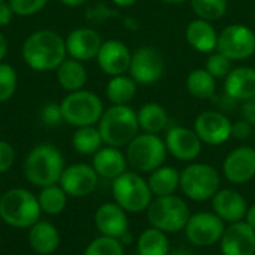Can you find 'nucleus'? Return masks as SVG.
Wrapping results in <instances>:
<instances>
[{
	"mask_svg": "<svg viewBox=\"0 0 255 255\" xmlns=\"http://www.w3.org/2000/svg\"><path fill=\"white\" fill-rule=\"evenodd\" d=\"M21 55L24 63L36 72L57 70L67 58L66 42L54 30H36L24 40Z\"/></svg>",
	"mask_w": 255,
	"mask_h": 255,
	"instance_id": "1",
	"label": "nucleus"
},
{
	"mask_svg": "<svg viewBox=\"0 0 255 255\" xmlns=\"http://www.w3.org/2000/svg\"><path fill=\"white\" fill-rule=\"evenodd\" d=\"M63 170V154L51 143L36 145L24 160L25 179L39 188L58 184Z\"/></svg>",
	"mask_w": 255,
	"mask_h": 255,
	"instance_id": "2",
	"label": "nucleus"
},
{
	"mask_svg": "<svg viewBox=\"0 0 255 255\" xmlns=\"http://www.w3.org/2000/svg\"><path fill=\"white\" fill-rule=\"evenodd\" d=\"M97 124L103 143L115 148L127 146L140 131L137 112L128 105H112L103 112Z\"/></svg>",
	"mask_w": 255,
	"mask_h": 255,
	"instance_id": "3",
	"label": "nucleus"
},
{
	"mask_svg": "<svg viewBox=\"0 0 255 255\" xmlns=\"http://www.w3.org/2000/svg\"><path fill=\"white\" fill-rule=\"evenodd\" d=\"M37 197L25 188H10L0 197V218L15 229H30L40 218Z\"/></svg>",
	"mask_w": 255,
	"mask_h": 255,
	"instance_id": "4",
	"label": "nucleus"
},
{
	"mask_svg": "<svg viewBox=\"0 0 255 255\" xmlns=\"http://www.w3.org/2000/svg\"><path fill=\"white\" fill-rule=\"evenodd\" d=\"M179 188L193 202L212 200L221 188L220 172L208 163H188L181 170Z\"/></svg>",
	"mask_w": 255,
	"mask_h": 255,
	"instance_id": "5",
	"label": "nucleus"
},
{
	"mask_svg": "<svg viewBox=\"0 0 255 255\" xmlns=\"http://www.w3.org/2000/svg\"><path fill=\"white\" fill-rule=\"evenodd\" d=\"M190 215L191 214L187 202L175 194L154 197L146 209L149 226L164 233H178L184 230Z\"/></svg>",
	"mask_w": 255,
	"mask_h": 255,
	"instance_id": "6",
	"label": "nucleus"
},
{
	"mask_svg": "<svg viewBox=\"0 0 255 255\" xmlns=\"http://www.w3.org/2000/svg\"><path fill=\"white\" fill-rule=\"evenodd\" d=\"M112 196L127 214L146 212L154 196L148 181L136 172H124L112 181Z\"/></svg>",
	"mask_w": 255,
	"mask_h": 255,
	"instance_id": "7",
	"label": "nucleus"
},
{
	"mask_svg": "<svg viewBox=\"0 0 255 255\" xmlns=\"http://www.w3.org/2000/svg\"><path fill=\"white\" fill-rule=\"evenodd\" d=\"M63 121L73 127L94 126L100 121L105 108L102 99L88 90L69 93L60 103Z\"/></svg>",
	"mask_w": 255,
	"mask_h": 255,
	"instance_id": "8",
	"label": "nucleus"
},
{
	"mask_svg": "<svg viewBox=\"0 0 255 255\" xmlns=\"http://www.w3.org/2000/svg\"><path fill=\"white\" fill-rule=\"evenodd\" d=\"M166 155V143L160 134L142 131L126 146L127 161L139 173H151L158 169L164 164Z\"/></svg>",
	"mask_w": 255,
	"mask_h": 255,
	"instance_id": "9",
	"label": "nucleus"
},
{
	"mask_svg": "<svg viewBox=\"0 0 255 255\" xmlns=\"http://www.w3.org/2000/svg\"><path fill=\"white\" fill-rule=\"evenodd\" d=\"M217 51L232 61L248 60L255 54V31L245 24H230L218 34Z\"/></svg>",
	"mask_w": 255,
	"mask_h": 255,
	"instance_id": "10",
	"label": "nucleus"
},
{
	"mask_svg": "<svg viewBox=\"0 0 255 255\" xmlns=\"http://www.w3.org/2000/svg\"><path fill=\"white\" fill-rule=\"evenodd\" d=\"M226 230V223L215 212L191 214L184 229L188 242L197 248H208L220 244Z\"/></svg>",
	"mask_w": 255,
	"mask_h": 255,
	"instance_id": "11",
	"label": "nucleus"
},
{
	"mask_svg": "<svg viewBox=\"0 0 255 255\" xmlns=\"http://www.w3.org/2000/svg\"><path fill=\"white\" fill-rule=\"evenodd\" d=\"M166 73L163 54L154 46H140L131 52L128 75L140 85H152Z\"/></svg>",
	"mask_w": 255,
	"mask_h": 255,
	"instance_id": "12",
	"label": "nucleus"
},
{
	"mask_svg": "<svg viewBox=\"0 0 255 255\" xmlns=\"http://www.w3.org/2000/svg\"><path fill=\"white\" fill-rule=\"evenodd\" d=\"M193 128L202 143L209 146L223 145L232 137V121L221 111H205L199 114Z\"/></svg>",
	"mask_w": 255,
	"mask_h": 255,
	"instance_id": "13",
	"label": "nucleus"
},
{
	"mask_svg": "<svg viewBox=\"0 0 255 255\" xmlns=\"http://www.w3.org/2000/svg\"><path fill=\"white\" fill-rule=\"evenodd\" d=\"M164 143H166L167 154L184 163H193L200 155L202 145H203L194 128H188L182 126H175L167 128Z\"/></svg>",
	"mask_w": 255,
	"mask_h": 255,
	"instance_id": "14",
	"label": "nucleus"
},
{
	"mask_svg": "<svg viewBox=\"0 0 255 255\" xmlns=\"http://www.w3.org/2000/svg\"><path fill=\"white\" fill-rule=\"evenodd\" d=\"M223 173L232 184L242 185L255 178V148L242 145L232 149L223 161Z\"/></svg>",
	"mask_w": 255,
	"mask_h": 255,
	"instance_id": "15",
	"label": "nucleus"
},
{
	"mask_svg": "<svg viewBox=\"0 0 255 255\" xmlns=\"http://www.w3.org/2000/svg\"><path fill=\"white\" fill-rule=\"evenodd\" d=\"M99 182L94 167L85 163H75L64 167L58 185L70 197H84L91 194Z\"/></svg>",
	"mask_w": 255,
	"mask_h": 255,
	"instance_id": "16",
	"label": "nucleus"
},
{
	"mask_svg": "<svg viewBox=\"0 0 255 255\" xmlns=\"http://www.w3.org/2000/svg\"><path fill=\"white\" fill-rule=\"evenodd\" d=\"M64 42L67 57L79 60L82 63L96 58L103 43L99 31L90 27H78L72 30L64 39Z\"/></svg>",
	"mask_w": 255,
	"mask_h": 255,
	"instance_id": "17",
	"label": "nucleus"
},
{
	"mask_svg": "<svg viewBox=\"0 0 255 255\" xmlns=\"http://www.w3.org/2000/svg\"><path fill=\"white\" fill-rule=\"evenodd\" d=\"M96 60L103 73L108 76H118L128 72L131 52L124 42L111 39L102 43Z\"/></svg>",
	"mask_w": 255,
	"mask_h": 255,
	"instance_id": "18",
	"label": "nucleus"
},
{
	"mask_svg": "<svg viewBox=\"0 0 255 255\" xmlns=\"http://www.w3.org/2000/svg\"><path fill=\"white\" fill-rule=\"evenodd\" d=\"M220 248L223 255H255V230L245 221L226 226Z\"/></svg>",
	"mask_w": 255,
	"mask_h": 255,
	"instance_id": "19",
	"label": "nucleus"
},
{
	"mask_svg": "<svg viewBox=\"0 0 255 255\" xmlns=\"http://www.w3.org/2000/svg\"><path fill=\"white\" fill-rule=\"evenodd\" d=\"M94 224L102 236L121 239L128 233L127 212L115 202H108L97 208L94 214Z\"/></svg>",
	"mask_w": 255,
	"mask_h": 255,
	"instance_id": "20",
	"label": "nucleus"
},
{
	"mask_svg": "<svg viewBox=\"0 0 255 255\" xmlns=\"http://www.w3.org/2000/svg\"><path fill=\"white\" fill-rule=\"evenodd\" d=\"M248 206L245 197L232 188H220L212 197V209L226 224L244 221Z\"/></svg>",
	"mask_w": 255,
	"mask_h": 255,
	"instance_id": "21",
	"label": "nucleus"
},
{
	"mask_svg": "<svg viewBox=\"0 0 255 255\" xmlns=\"http://www.w3.org/2000/svg\"><path fill=\"white\" fill-rule=\"evenodd\" d=\"M224 94L235 102H245L255 96V69L250 66L233 67L224 79Z\"/></svg>",
	"mask_w": 255,
	"mask_h": 255,
	"instance_id": "22",
	"label": "nucleus"
},
{
	"mask_svg": "<svg viewBox=\"0 0 255 255\" xmlns=\"http://www.w3.org/2000/svg\"><path fill=\"white\" fill-rule=\"evenodd\" d=\"M218 34L220 33L214 24L202 18L191 19L185 28V39L188 45L200 54H211L217 51Z\"/></svg>",
	"mask_w": 255,
	"mask_h": 255,
	"instance_id": "23",
	"label": "nucleus"
},
{
	"mask_svg": "<svg viewBox=\"0 0 255 255\" xmlns=\"http://www.w3.org/2000/svg\"><path fill=\"white\" fill-rule=\"evenodd\" d=\"M96 173L100 178L106 179H115L124 172H127V157L126 154L115 146H102L94 155H93V164Z\"/></svg>",
	"mask_w": 255,
	"mask_h": 255,
	"instance_id": "24",
	"label": "nucleus"
},
{
	"mask_svg": "<svg viewBox=\"0 0 255 255\" xmlns=\"http://www.w3.org/2000/svg\"><path fill=\"white\" fill-rule=\"evenodd\" d=\"M28 245L37 254H52L60 245V233L54 224L48 221H37L28 229Z\"/></svg>",
	"mask_w": 255,
	"mask_h": 255,
	"instance_id": "25",
	"label": "nucleus"
},
{
	"mask_svg": "<svg viewBox=\"0 0 255 255\" xmlns=\"http://www.w3.org/2000/svg\"><path fill=\"white\" fill-rule=\"evenodd\" d=\"M87 69L79 60L67 57L57 69V81L60 87L69 93L82 90L87 84Z\"/></svg>",
	"mask_w": 255,
	"mask_h": 255,
	"instance_id": "26",
	"label": "nucleus"
},
{
	"mask_svg": "<svg viewBox=\"0 0 255 255\" xmlns=\"http://www.w3.org/2000/svg\"><path fill=\"white\" fill-rule=\"evenodd\" d=\"M181 172L172 166H160L148 176V185L154 197L172 196L179 188Z\"/></svg>",
	"mask_w": 255,
	"mask_h": 255,
	"instance_id": "27",
	"label": "nucleus"
},
{
	"mask_svg": "<svg viewBox=\"0 0 255 255\" xmlns=\"http://www.w3.org/2000/svg\"><path fill=\"white\" fill-rule=\"evenodd\" d=\"M137 121L143 133L160 134L169 126V114L160 103L148 102L137 111Z\"/></svg>",
	"mask_w": 255,
	"mask_h": 255,
	"instance_id": "28",
	"label": "nucleus"
},
{
	"mask_svg": "<svg viewBox=\"0 0 255 255\" xmlns=\"http://www.w3.org/2000/svg\"><path fill=\"white\" fill-rule=\"evenodd\" d=\"M187 91L199 100H214L217 96V79L203 67L193 69L185 81Z\"/></svg>",
	"mask_w": 255,
	"mask_h": 255,
	"instance_id": "29",
	"label": "nucleus"
},
{
	"mask_svg": "<svg viewBox=\"0 0 255 255\" xmlns=\"http://www.w3.org/2000/svg\"><path fill=\"white\" fill-rule=\"evenodd\" d=\"M137 82L127 73L111 76L106 85V97L112 105H128L136 93H137Z\"/></svg>",
	"mask_w": 255,
	"mask_h": 255,
	"instance_id": "30",
	"label": "nucleus"
},
{
	"mask_svg": "<svg viewBox=\"0 0 255 255\" xmlns=\"http://www.w3.org/2000/svg\"><path fill=\"white\" fill-rule=\"evenodd\" d=\"M136 248L137 255H169L172 250L167 233L155 227L145 229L139 235Z\"/></svg>",
	"mask_w": 255,
	"mask_h": 255,
	"instance_id": "31",
	"label": "nucleus"
},
{
	"mask_svg": "<svg viewBox=\"0 0 255 255\" xmlns=\"http://www.w3.org/2000/svg\"><path fill=\"white\" fill-rule=\"evenodd\" d=\"M72 145L78 154L94 155L105 143L99 128L94 126H87L76 128V131L72 136Z\"/></svg>",
	"mask_w": 255,
	"mask_h": 255,
	"instance_id": "32",
	"label": "nucleus"
},
{
	"mask_svg": "<svg viewBox=\"0 0 255 255\" xmlns=\"http://www.w3.org/2000/svg\"><path fill=\"white\" fill-rule=\"evenodd\" d=\"M67 197L69 196L66 194V191L58 184H55L43 187L37 196V202L42 212L48 215H58L66 209Z\"/></svg>",
	"mask_w": 255,
	"mask_h": 255,
	"instance_id": "33",
	"label": "nucleus"
},
{
	"mask_svg": "<svg viewBox=\"0 0 255 255\" xmlns=\"http://www.w3.org/2000/svg\"><path fill=\"white\" fill-rule=\"evenodd\" d=\"M190 6L196 18L214 22L226 15L229 9V0H190Z\"/></svg>",
	"mask_w": 255,
	"mask_h": 255,
	"instance_id": "34",
	"label": "nucleus"
},
{
	"mask_svg": "<svg viewBox=\"0 0 255 255\" xmlns=\"http://www.w3.org/2000/svg\"><path fill=\"white\" fill-rule=\"evenodd\" d=\"M84 255H124V245L120 239L100 235L88 244Z\"/></svg>",
	"mask_w": 255,
	"mask_h": 255,
	"instance_id": "35",
	"label": "nucleus"
},
{
	"mask_svg": "<svg viewBox=\"0 0 255 255\" xmlns=\"http://www.w3.org/2000/svg\"><path fill=\"white\" fill-rule=\"evenodd\" d=\"M205 69L215 79H226L227 75L233 69V61L230 58H227L226 55H223L221 52L214 51V52L208 54V58H206V63H205Z\"/></svg>",
	"mask_w": 255,
	"mask_h": 255,
	"instance_id": "36",
	"label": "nucleus"
},
{
	"mask_svg": "<svg viewBox=\"0 0 255 255\" xmlns=\"http://www.w3.org/2000/svg\"><path fill=\"white\" fill-rule=\"evenodd\" d=\"M18 84V76L15 69L7 63H0V103L12 99Z\"/></svg>",
	"mask_w": 255,
	"mask_h": 255,
	"instance_id": "37",
	"label": "nucleus"
},
{
	"mask_svg": "<svg viewBox=\"0 0 255 255\" xmlns=\"http://www.w3.org/2000/svg\"><path fill=\"white\" fill-rule=\"evenodd\" d=\"M49 0H7L13 15L16 16H31L40 12Z\"/></svg>",
	"mask_w": 255,
	"mask_h": 255,
	"instance_id": "38",
	"label": "nucleus"
},
{
	"mask_svg": "<svg viewBox=\"0 0 255 255\" xmlns=\"http://www.w3.org/2000/svg\"><path fill=\"white\" fill-rule=\"evenodd\" d=\"M40 121L48 127H55V126L64 123L60 105L58 103H46L40 109Z\"/></svg>",
	"mask_w": 255,
	"mask_h": 255,
	"instance_id": "39",
	"label": "nucleus"
},
{
	"mask_svg": "<svg viewBox=\"0 0 255 255\" xmlns=\"http://www.w3.org/2000/svg\"><path fill=\"white\" fill-rule=\"evenodd\" d=\"M15 161V149L13 146L6 142L0 140V175L6 173Z\"/></svg>",
	"mask_w": 255,
	"mask_h": 255,
	"instance_id": "40",
	"label": "nucleus"
},
{
	"mask_svg": "<svg viewBox=\"0 0 255 255\" xmlns=\"http://www.w3.org/2000/svg\"><path fill=\"white\" fill-rule=\"evenodd\" d=\"M253 131L254 126L244 118L232 123V137L236 140H248L253 136Z\"/></svg>",
	"mask_w": 255,
	"mask_h": 255,
	"instance_id": "41",
	"label": "nucleus"
},
{
	"mask_svg": "<svg viewBox=\"0 0 255 255\" xmlns=\"http://www.w3.org/2000/svg\"><path fill=\"white\" fill-rule=\"evenodd\" d=\"M241 114H242L244 120H247L248 123L255 126V96L248 99V100H245V102H242Z\"/></svg>",
	"mask_w": 255,
	"mask_h": 255,
	"instance_id": "42",
	"label": "nucleus"
},
{
	"mask_svg": "<svg viewBox=\"0 0 255 255\" xmlns=\"http://www.w3.org/2000/svg\"><path fill=\"white\" fill-rule=\"evenodd\" d=\"M13 18V12L7 1H0V27L7 25Z\"/></svg>",
	"mask_w": 255,
	"mask_h": 255,
	"instance_id": "43",
	"label": "nucleus"
},
{
	"mask_svg": "<svg viewBox=\"0 0 255 255\" xmlns=\"http://www.w3.org/2000/svg\"><path fill=\"white\" fill-rule=\"evenodd\" d=\"M244 221H245L248 226H251L255 230V203L254 205H251V206H248V211H247V214H245Z\"/></svg>",
	"mask_w": 255,
	"mask_h": 255,
	"instance_id": "44",
	"label": "nucleus"
},
{
	"mask_svg": "<svg viewBox=\"0 0 255 255\" xmlns=\"http://www.w3.org/2000/svg\"><path fill=\"white\" fill-rule=\"evenodd\" d=\"M6 54H7V40H6L4 34L0 31V63L4 60Z\"/></svg>",
	"mask_w": 255,
	"mask_h": 255,
	"instance_id": "45",
	"label": "nucleus"
},
{
	"mask_svg": "<svg viewBox=\"0 0 255 255\" xmlns=\"http://www.w3.org/2000/svg\"><path fill=\"white\" fill-rule=\"evenodd\" d=\"M58 1L66 6H70V7H78V6H82L84 3H87L88 0H58Z\"/></svg>",
	"mask_w": 255,
	"mask_h": 255,
	"instance_id": "46",
	"label": "nucleus"
},
{
	"mask_svg": "<svg viewBox=\"0 0 255 255\" xmlns=\"http://www.w3.org/2000/svg\"><path fill=\"white\" fill-rule=\"evenodd\" d=\"M112 3H115L120 7H130V6L136 4L137 0H112Z\"/></svg>",
	"mask_w": 255,
	"mask_h": 255,
	"instance_id": "47",
	"label": "nucleus"
},
{
	"mask_svg": "<svg viewBox=\"0 0 255 255\" xmlns=\"http://www.w3.org/2000/svg\"><path fill=\"white\" fill-rule=\"evenodd\" d=\"M169 255H193V253L187 248H175V250H170Z\"/></svg>",
	"mask_w": 255,
	"mask_h": 255,
	"instance_id": "48",
	"label": "nucleus"
},
{
	"mask_svg": "<svg viewBox=\"0 0 255 255\" xmlns=\"http://www.w3.org/2000/svg\"><path fill=\"white\" fill-rule=\"evenodd\" d=\"M161 1L166 3V4H182V3L190 1V0H161Z\"/></svg>",
	"mask_w": 255,
	"mask_h": 255,
	"instance_id": "49",
	"label": "nucleus"
},
{
	"mask_svg": "<svg viewBox=\"0 0 255 255\" xmlns=\"http://www.w3.org/2000/svg\"><path fill=\"white\" fill-rule=\"evenodd\" d=\"M253 139H254V142H255V126H254V131H253Z\"/></svg>",
	"mask_w": 255,
	"mask_h": 255,
	"instance_id": "50",
	"label": "nucleus"
},
{
	"mask_svg": "<svg viewBox=\"0 0 255 255\" xmlns=\"http://www.w3.org/2000/svg\"><path fill=\"white\" fill-rule=\"evenodd\" d=\"M0 1H7V0H0Z\"/></svg>",
	"mask_w": 255,
	"mask_h": 255,
	"instance_id": "51",
	"label": "nucleus"
},
{
	"mask_svg": "<svg viewBox=\"0 0 255 255\" xmlns=\"http://www.w3.org/2000/svg\"><path fill=\"white\" fill-rule=\"evenodd\" d=\"M254 55H255V54H254Z\"/></svg>",
	"mask_w": 255,
	"mask_h": 255,
	"instance_id": "52",
	"label": "nucleus"
}]
</instances>
